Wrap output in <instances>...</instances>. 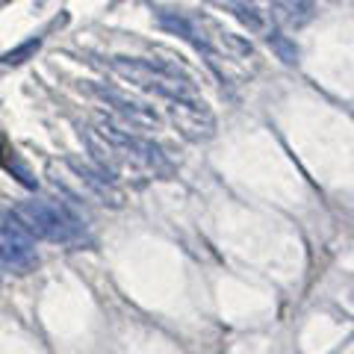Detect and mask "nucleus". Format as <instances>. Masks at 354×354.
I'll use <instances>...</instances> for the list:
<instances>
[{"instance_id": "obj_1", "label": "nucleus", "mask_w": 354, "mask_h": 354, "mask_svg": "<svg viewBox=\"0 0 354 354\" xmlns=\"http://www.w3.org/2000/svg\"><path fill=\"white\" fill-rule=\"evenodd\" d=\"M12 216L32 239L57 242V245H80L86 239L83 218L62 201H21L12 207Z\"/></svg>"}, {"instance_id": "obj_2", "label": "nucleus", "mask_w": 354, "mask_h": 354, "mask_svg": "<svg viewBox=\"0 0 354 354\" xmlns=\"http://www.w3.org/2000/svg\"><path fill=\"white\" fill-rule=\"evenodd\" d=\"M109 65H113L115 74H121L133 86L145 88V92H153L160 97H169V101H174V97H195L189 80L180 77L174 68H169V65H162V62L115 57V59H109Z\"/></svg>"}, {"instance_id": "obj_3", "label": "nucleus", "mask_w": 354, "mask_h": 354, "mask_svg": "<svg viewBox=\"0 0 354 354\" xmlns=\"http://www.w3.org/2000/svg\"><path fill=\"white\" fill-rule=\"evenodd\" d=\"M32 266H36V239L12 216H6L3 227H0V269L27 274Z\"/></svg>"}, {"instance_id": "obj_4", "label": "nucleus", "mask_w": 354, "mask_h": 354, "mask_svg": "<svg viewBox=\"0 0 354 354\" xmlns=\"http://www.w3.org/2000/svg\"><path fill=\"white\" fill-rule=\"evenodd\" d=\"M169 118L174 121L177 133L189 142H207L216 133V118L213 113L195 97H174L169 106Z\"/></svg>"}, {"instance_id": "obj_5", "label": "nucleus", "mask_w": 354, "mask_h": 354, "mask_svg": "<svg viewBox=\"0 0 354 354\" xmlns=\"http://www.w3.org/2000/svg\"><path fill=\"white\" fill-rule=\"evenodd\" d=\"M65 162H68L71 171L77 174V180H80V189H83L86 198H92V201L104 204V207H113V209L124 207V192H121L115 186V180H109L101 169L83 165L80 160H65Z\"/></svg>"}, {"instance_id": "obj_6", "label": "nucleus", "mask_w": 354, "mask_h": 354, "mask_svg": "<svg viewBox=\"0 0 354 354\" xmlns=\"http://www.w3.org/2000/svg\"><path fill=\"white\" fill-rule=\"evenodd\" d=\"M92 92L97 97H104V101L115 109V113H121L127 121H130V127H153L157 130L160 127V115L153 113V106L148 104H142V101H133V97L127 95H121L118 88H106V86H92Z\"/></svg>"}, {"instance_id": "obj_7", "label": "nucleus", "mask_w": 354, "mask_h": 354, "mask_svg": "<svg viewBox=\"0 0 354 354\" xmlns=\"http://www.w3.org/2000/svg\"><path fill=\"white\" fill-rule=\"evenodd\" d=\"M157 24H160L162 30L174 32V36H180V39H186V41H192L195 48H201V50H207V53H209L207 41H204V39H198L195 24H192V21H186L183 15H177V12H165V9H160V12H157Z\"/></svg>"}, {"instance_id": "obj_8", "label": "nucleus", "mask_w": 354, "mask_h": 354, "mask_svg": "<svg viewBox=\"0 0 354 354\" xmlns=\"http://www.w3.org/2000/svg\"><path fill=\"white\" fill-rule=\"evenodd\" d=\"M230 6H234V15L242 21V24H248V30H254V32L269 30V21L263 18V12L251 3V0H230Z\"/></svg>"}, {"instance_id": "obj_9", "label": "nucleus", "mask_w": 354, "mask_h": 354, "mask_svg": "<svg viewBox=\"0 0 354 354\" xmlns=\"http://www.w3.org/2000/svg\"><path fill=\"white\" fill-rule=\"evenodd\" d=\"M278 9L283 12V18L290 21V24L301 27L307 24L310 18H313V0H278Z\"/></svg>"}, {"instance_id": "obj_10", "label": "nucleus", "mask_w": 354, "mask_h": 354, "mask_svg": "<svg viewBox=\"0 0 354 354\" xmlns=\"http://www.w3.org/2000/svg\"><path fill=\"white\" fill-rule=\"evenodd\" d=\"M0 162H3V169H6V171H12V174L18 177V180L27 186V189H36V180H32L30 169H27V165L15 157V151H3V153H0Z\"/></svg>"}, {"instance_id": "obj_11", "label": "nucleus", "mask_w": 354, "mask_h": 354, "mask_svg": "<svg viewBox=\"0 0 354 354\" xmlns=\"http://www.w3.org/2000/svg\"><path fill=\"white\" fill-rule=\"evenodd\" d=\"M269 44H272V50L278 53V59H283L286 65H295V62H298V48H295V41L286 39L283 32H269Z\"/></svg>"}, {"instance_id": "obj_12", "label": "nucleus", "mask_w": 354, "mask_h": 354, "mask_svg": "<svg viewBox=\"0 0 354 354\" xmlns=\"http://www.w3.org/2000/svg\"><path fill=\"white\" fill-rule=\"evenodd\" d=\"M39 48H41V39H27L24 44H18V48H12L9 53H3V65H21V62H27V59H32L39 53Z\"/></svg>"}, {"instance_id": "obj_13", "label": "nucleus", "mask_w": 354, "mask_h": 354, "mask_svg": "<svg viewBox=\"0 0 354 354\" xmlns=\"http://www.w3.org/2000/svg\"><path fill=\"white\" fill-rule=\"evenodd\" d=\"M218 44H221V48H225L227 53H234V57H254L251 41L234 36V32H221V36H218Z\"/></svg>"}]
</instances>
